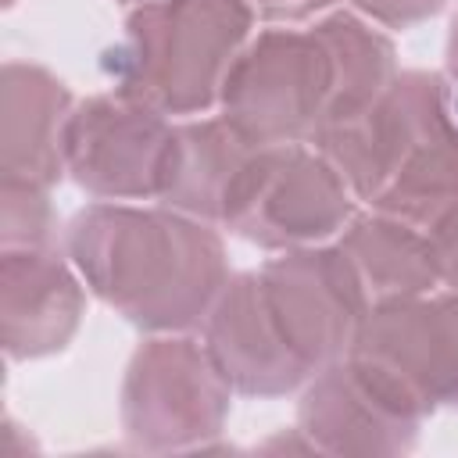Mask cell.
Instances as JSON below:
<instances>
[{
    "label": "cell",
    "instance_id": "obj_4",
    "mask_svg": "<svg viewBox=\"0 0 458 458\" xmlns=\"http://www.w3.org/2000/svg\"><path fill=\"white\" fill-rule=\"evenodd\" d=\"M118 408L122 433L136 451H208L229 422L233 386L204 340L150 333L125 365Z\"/></svg>",
    "mask_w": 458,
    "mask_h": 458
},
{
    "label": "cell",
    "instance_id": "obj_21",
    "mask_svg": "<svg viewBox=\"0 0 458 458\" xmlns=\"http://www.w3.org/2000/svg\"><path fill=\"white\" fill-rule=\"evenodd\" d=\"M444 86H447V100L458 114V11L451 18V29H447V47H444Z\"/></svg>",
    "mask_w": 458,
    "mask_h": 458
},
{
    "label": "cell",
    "instance_id": "obj_23",
    "mask_svg": "<svg viewBox=\"0 0 458 458\" xmlns=\"http://www.w3.org/2000/svg\"><path fill=\"white\" fill-rule=\"evenodd\" d=\"M4 4H7V7H11V4H14V0H4Z\"/></svg>",
    "mask_w": 458,
    "mask_h": 458
},
{
    "label": "cell",
    "instance_id": "obj_17",
    "mask_svg": "<svg viewBox=\"0 0 458 458\" xmlns=\"http://www.w3.org/2000/svg\"><path fill=\"white\" fill-rule=\"evenodd\" d=\"M57 229L50 190L0 179V247H57Z\"/></svg>",
    "mask_w": 458,
    "mask_h": 458
},
{
    "label": "cell",
    "instance_id": "obj_19",
    "mask_svg": "<svg viewBox=\"0 0 458 458\" xmlns=\"http://www.w3.org/2000/svg\"><path fill=\"white\" fill-rule=\"evenodd\" d=\"M254 18L272 21V25H293V21H308L322 11H329L336 0H243Z\"/></svg>",
    "mask_w": 458,
    "mask_h": 458
},
{
    "label": "cell",
    "instance_id": "obj_12",
    "mask_svg": "<svg viewBox=\"0 0 458 458\" xmlns=\"http://www.w3.org/2000/svg\"><path fill=\"white\" fill-rule=\"evenodd\" d=\"M86 315V283L57 247H0V344L11 361L57 354Z\"/></svg>",
    "mask_w": 458,
    "mask_h": 458
},
{
    "label": "cell",
    "instance_id": "obj_11",
    "mask_svg": "<svg viewBox=\"0 0 458 458\" xmlns=\"http://www.w3.org/2000/svg\"><path fill=\"white\" fill-rule=\"evenodd\" d=\"M200 340L233 394L286 397L311 379L268 308L258 268L229 276L200 322Z\"/></svg>",
    "mask_w": 458,
    "mask_h": 458
},
{
    "label": "cell",
    "instance_id": "obj_8",
    "mask_svg": "<svg viewBox=\"0 0 458 458\" xmlns=\"http://www.w3.org/2000/svg\"><path fill=\"white\" fill-rule=\"evenodd\" d=\"M426 419L394 379L354 354L318 369L297 401V429L318 454H408Z\"/></svg>",
    "mask_w": 458,
    "mask_h": 458
},
{
    "label": "cell",
    "instance_id": "obj_9",
    "mask_svg": "<svg viewBox=\"0 0 458 458\" xmlns=\"http://www.w3.org/2000/svg\"><path fill=\"white\" fill-rule=\"evenodd\" d=\"M258 276L279 329L311 376L351 351L369 315V297L336 243L279 250Z\"/></svg>",
    "mask_w": 458,
    "mask_h": 458
},
{
    "label": "cell",
    "instance_id": "obj_15",
    "mask_svg": "<svg viewBox=\"0 0 458 458\" xmlns=\"http://www.w3.org/2000/svg\"><path fill=\"white\" fill-rule=\"evenodd\" d=\"M351 261L369 308L433 293L444 286L440 254L426 229L383 211H354V218L333 240Z\"/></svg>",
    "mask_w": 458,
    "mask_h": 458
},
{
    "label": "cell",
    "instance_id": "obj_16",
    "mask_svg": "<svg viewBox=\"0 0 458 458\" xmlns=\"http://www.w3.org/2000/svg\"><path fill=\"white\" fill-rule=\"evenodd\" d=\"M315 29L333 57V100L322 125L315 129L322 132L376 104L401 68L394 43L379 29H372V21H365L358 11H333L318 18Z\"/></svg>",
    "mask_w": 458,
    "mask_h": 458
},
{
    "label": "cell",
    "instance_id": "obj_6",
    "mask_svg": "<svg viewBox=\"0 0 458 458\" xmlns=\"http://www.w3.org/2000/svg\"><path fill=\"white\" fill-rule=\"evenodd\" d=\"M333 100V57L318 29H261L233 61L218 114L254 143H311Z\"/></svg>",
    "mask_w": 458,
    "mask_h": 458
},
{
    "label": "cell",
    "instance_id": "obj_22",
    "mask_svg": "<svg viewBox=\"0 0 458 458\" xmlns=\"http://www.w3.org/2000/svg\"><path fill=\"white\" fill-rule=\"evenodd\" d=\"M122 4H143V0H122Z\"/></svg>",
    "mask_w": 458,
    "mask_h": 458
},
{
    "label": "cell",
    "instance_id": "obj_1",
    "mask_svg": "<svg viewBox=\"0 0 458 458\" xmlns=\"http://www.w3.org/2000/svg\"><path fill=\"white\" fill-rule=\"evenodd\" d=\"M86 290L143 333H190L229 283L218 225L175 208L97 200L64 225Z\"/></svg>",
    "mask_w": 458,
    "mask_h": 458
},
{
    "label": "cell",
    "instance_id": "obj_7",
    "mask_svg": "<svg viewBox=\"0 0 458 458\" xmlns=\"http://www.w3.org/2000/svg\"><path fill=\"white\" fill-rule=\"evenodd\" d=\"M175 118L111 93L72 107L64 129V172L97 200H157L172 157Z\"/></svg>",
    "mask_w": 458,
    "mask_h": 458
},
{
    "label": "cell",
    "instance_id": "obj_13",
    "mask_svg": "<svg viewBox=\"0 0 458 458\" xmlns=\"http://www.w3.org/2000/svg\"><path fill=\"white\" fill-rule=\"evenodd\" d=\"M68 86L32 61H7L0 72V179L57 186L64 172V129L72 118Z\"/></svg>",
    "mask_w": 458,
    "mask_h": 458
},
{
    "label": "cell",
    "instance_id": "obj_20",
    "mask_svg": "<svg viewBox=\"0 0 458 458\" xmlns=\"http://www.w3.org/2000/svg\"><path fill=\"white\" fill-rule=\"evenodd\" d=\"M433 243H437V254H440L444 286L458 290V215H454L440 233H433Z\"/></svg>",
    "mask_w": 458,
    "mask_h": 458
},
{
    "label": "cell",
    "instance_id": "obj_10",
    "mask_svg": "<svg viewBox=\"0 0 458 458\" xmlns=\"http://www.w3.org/2000/svg\"><path fill=\"white\" fill-rule=\"evenodd\" d=\"M347 354L394 379L426 415L458 411V290L372 304Z\"/></svg>",
    "mask_w": 458,
    "mask_h": 458
},
{
    "label": "cell",
    "instance_id": "obj_18",
    "mask_svg": "<svg viewBox=\"0 0 458 458\" xmlns=\"http://www.w3.org/2000/svg\"><path fill=\"white\" fill-rule=\"evenodd\" d=\"M351 7L383 29H411L447 7V0H351Z\"/></svg>",
    "mask_w": 458,
    "mask_h": 458
},
{
    "label": "cell",
    "instance_id": "obj_5",
    "mask_svg": "<svg viewBox=\"0 0 458 458\" xmlns=\"http://www.w3.org/2000/svg\"><path fill=\"white\" fill-rule=\"evenodd\" d=\"M358 197L311 143H265L247 161L222 229L261 250L315 247L340 236Z\"/></svg>",
    "mask_w": 458,
    "mask_h": 458
},
{
    "label": "cell",
    "instance_id": "obj_14",
    "mask_svg": "<svg viewBox=\"0 0 458 458\" xmlns=\"http://www.w3.org/2000/svg\"><path fill=\"white\" fill-rule=\"evenodd\" d=\"M258 147L265 143L243 136L225 114H197L175 122L172 157L157 204L222 229L229 197Z\"/></svg>",
    "mask_w": 458,
    "mask_h": 458
},
{
    "label": "cell",
    "instance_id": "obj_2",
    "mask_svg": "<svg viewBox=\"0 0 458 458\" xmlns=\"http://www.w3.org/2000/svg\"><path fill=\"white\" fill-rule=\"evenodd\" d=\"M351 193L429 236L458 215V114L440 72L404 68L361 114L311 136Z\"/></svg>",
    "mask_w": 458,
    "mask_h": 458
},
{
    "label": "cell",
    "instance_id": "obj_3",
    "mask_svg": "<svg viewBox=\"0 0 458 458\" xmlns=\"http://www.w3.org/2000/svg\"><path fill=\"white\" fill-rule=\"evenodd\" d=\"M250 36L254 11L243 0H143L125 14L104 72L122 97L168 118H197L218 107Z\"/></svg>",
    "mask_w": 458,
    "mask_h": 458
}]
</instances>
